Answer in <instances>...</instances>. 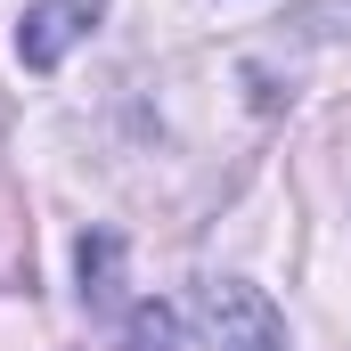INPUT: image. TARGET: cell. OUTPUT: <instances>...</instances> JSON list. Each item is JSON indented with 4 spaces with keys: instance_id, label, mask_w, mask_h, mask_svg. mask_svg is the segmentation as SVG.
<instances>
[{
    "instance_id": "cell-2",
    "label": "cell",
    "mask_w": 351,
    "mask_h": 351,
    "mask_svg": "<svg viewBox=\"0 0 351 351\" xmlns=\"http://www.w3.org/2000/svg\"><path fill=\"white\" fill-rule=\"evenodd\" d=\"M98 16H106V0H33L25 25H16V58H25L33 74H58V66L90 41Z\"/></svg>"
},
{
    "instance_id": "cell-4",
    "label": "cell",
    "mask_w": 351,
    "mask_h": 351,
    "mask_svg": "<svg viewBox=\"0 0 351 351\" xmlns=\"http://www.w3.org/2000/svg\"><path fill=\"white\" fill-rule=\"evenodd\" d=\"M114 351H180V311L172 302H131L123 311V327H114Z\"/></svg>"
},
{
    "instance_id": "cell-3",
    "label": "cell",
    "mask_w": 351,
    "mask_h": 351,
    "mask_svg": "<svg viewBox=\"0 0 351 351\" xmlns=\"http://www.w3.org/2000/svg\"><path fill=\"white\" fill-rule=\"evenodd\" d=\"M74 269H82V302L90 311H114V294H123V237L114 229H82Z\"/></svg>"
},
{
    "instance_id": "cell-1",
    "label": "cell",
    "mask_w": 351,
    "mask_h": 351,
    "mask_svg": "<svg viewBox=\"0 0 351 351\" xmlns=\"http://www.w3.org/2000/svg\"><path fill=\"white\" fill-rule=\"evenodd\" d=\"M196 335H204V351H294L278 302L254 278H204L196 286Z\"/></svg>"
}]
</instances>
